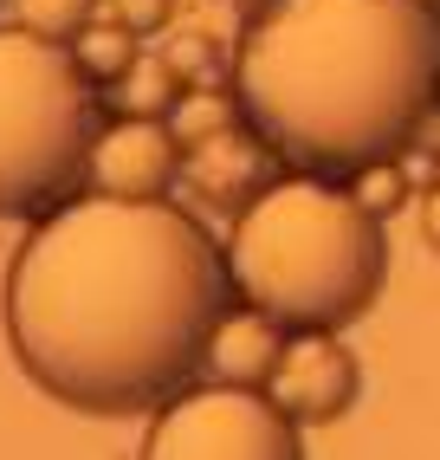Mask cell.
<instances>
[{
  "mask_svg": "<svg viewBox=\"0 0 440 460\" xmlns=\"http://www.w3.org/2000/svg\"><path fill=\"white\" fill-rule=\"evenodd\" d=\"M233 292L286 331L356 324L389 279L383 214L330 175H292L246 201L227 240Z\"/></svg>",
  "mask_w": 440,
  "mask_h": 460,
  "instance_id": "3",
  "label": "cell"
},
{
  "mask_svg": "<svg viewBox=\"0 0 440 460\" xmlns=\"http://www.w3.org/2000/svg\"><path fill=\"white\" fill-rule=\"evenodd\" d=\"M98 104L72 46L0 26V221L52 214L84 175Z\"/></svg>",
  "mask_w": 440,
  "mask_h": 460,
  "instance_id": "4",
  "label": "cell"
},
{
  "mask_svg": "<svg viewBox=\"0 0 440 460\" xmlns=\"http://www.w3.org/2000/svg\"><path fill=\"white\" fill-rule=\"evenodd\" d=\"M143 460H304L298 421L272 402V389H181L155 409Z\"/></svg>",
  "mask_w": 440,
  "mask_h": 460,
  "instance_id": "5",
  "label": "cell"
},
{
  "mask_svg": "<svg viewBox=\"0 0 440 460\" xmlns=\"http://www.w3.org/2000/svg\"><path fill=\"white\" fill-rule=\"evenodd\" d=\"M110 98H117V117H163V104H175V78L155 66V58H136V66L110 84Z\"/></svg>",
  "mask_w": 440,
  "mask_h": 460,
  "instance_id": "10",
  "label": "cell"
},
{
  "mask_svg": "<svg viewBox=\"0 0 440 460\" xmlns=\"http://www.w3.org/2000/svg\"><path fill=\"white\" fill-rule=\"evenodd\" d=\"M356 195H363V208H375V214H389V208L401 201V175H395V163H383V169H363V181H356Z\"/></svg>",
  "mask_w": 440,
  "mask_h": 460,
  "instance_id": "12",
  "label": "cell"
},
{
  "mask_svg": "<svg viewBox=\"0 0 440 460\" xmlns=\"http://www.w3.org/2000/svg\"><path fill=\"white\" fill-rule=\"evenodd\" d=\"M427 7H440V0H427Z\"/></svg>",
  "mask_w": 440,
  "mask_h": 460,
  "instance_id": "14",
  "label": "cell"
},
{
  "mask_svg": "<svg viewBox=\"0 0 440 460\" xmlns=\"http://www.w3.org/2000/svg\"><path fill=\"white\" fill-rule=\"evenodd\" d=\"M13 7H20V26H26V33L72 46L84 26H91V7H98V0H13Z\"/></svg>",
  "mask_w": 440,
  "mask_h": 460,
  "instance_id": "11",
  "label": "cell"
},
{
  "mask_svg": "<svg viewBox=\"0 0 440 460\" xmlns=\"http://www.w3.org/2000/svg\"><path fill=\"white\" fill-rule=\"evenodd\" d=\"M286 324L266 318V312H227L214 324L207 337V376L214 383H233V389H266L272 370H278V357H286Z\"/></svg>",
  "mask_w": 440,
  "mask_h": 460,
  "instance_id": "8",
  "label": "cell"
},
{
  "mask_svg": "<svg viewBox=\"0 0 440 460\" xmlns=\"http://www.w3.org/2000/svg\"><path fill=\"white\" fill-rule=\"evenodd\" d=\"M421 234H427V247L440 253V181H434V189L421 195Z\"/></svg>",
  "mask_w": 440,
  "mask_h": 460,
  "instance_id": "13",
  "label": "cell"
},
{
  "mask_svg": "<svg viewBox=\"0 0 440 460\" xmlns=\"http://www.w3.org/2000/svg\"><path fill=\"white\" fill-rule=\"evenodd\" d=\"M72 52H78V66H84V78L91 84H117L123 72L136 66V46H130V26H84V33L72 40Z\"/></svg>",
  "mask_w": 440,
  "mask_h": 460,
  "instance_id": "9",
  "label": "cell"
},
{
  "mask_svg": "<svg viewBox=\"0 0 440 460\" xmlns=\"http://www.w3.org/2000/svg\"><path fill=\"white\" fill-rule=\"evenodd\" d=\"M266 389L298 428H324L337 415H350L356 389H363V370H356V357L337 331H292Z\"/></svg>",
  "mask_w": 440,
  "mask_h": 460,
  "instance_id": "6",
  "label": "cell"
},
{
  "mask_svg": "<svg viewBox=\"0 0 440 460\" xmlns=\"http://www.w3.org/2000/svg\"><path fill=\"white\" fill-rule=\"evenodd\" d=\"M0 7H7V0H0Z\"/></svg>",
  "mask_w": 440,
  "mask_h": 460,
  "instance_id": "15",
  "label": "cell"
},
{
  "mask_svg": "<svg viewBox=\"0 0 440 460\" xmlns=\"http://www.w3.org/2000/svg\"><path fill=\"white\" fill-rule=\"evenodd\" d=\"M227 292V253L169 195H78L20 240L0 312L33 389L78 415H136L207 370Z\"/></svg>",
  "mask_w": 440,
  "mask_h": 460,
  "instance_id": "1",
  "label": "cell"
},
{
  "mask_svg": "<svg viewBox=\"0 0 440 460\" xmlns=\"http://www.w3.org/2000/svg\"><path fill=\"white\" fill-rule=\"evenodd\" d=\"M181 163V143L163 117H117L110 130H98L91 143V189L98 195H130V201H163Z\"/></svg>",
  "mask_w": 440,
  "mask_h": 460,
  "instance_id": "7",
  "label": "cell"
},
{
  "mask_svg": "<svg viewBox=\"0 0 440 460\" xmlns=\"http://www.w3.org/2000/svg\"><path fill=\"white\" fill-rule=\"evenodd\" d=\"M233 104L298 175L395 163L440 111L427 0H272L233 58Z\"/></svg>",
  "mask_w": 440,
  "mask_h": 460,
  "instance_id": "2",
  "label": "cell"
}]
</instances>
